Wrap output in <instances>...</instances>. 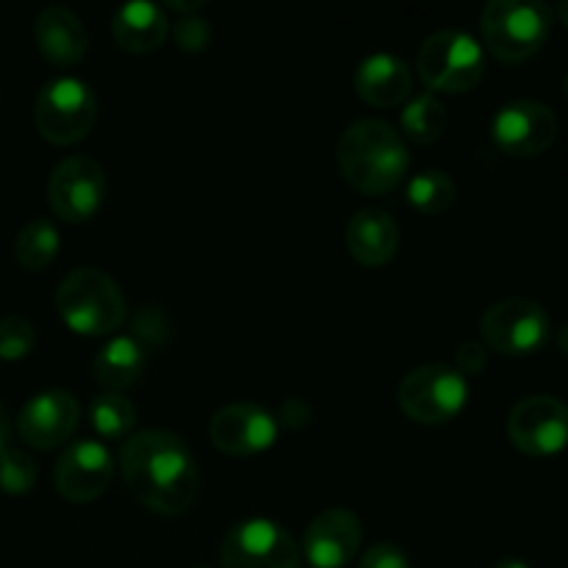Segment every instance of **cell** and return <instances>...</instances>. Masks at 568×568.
<instances>
[{
  "mask_svg": "<svg viewBox=\"0 0 568 568\" xmlns=\"http://www.w3.org/2000/svg\"><path fill=\"white\" fill-rule=\"evenodd\" d=\"M120 475L148 510L178 516L197 499L200 471L194 453L172 430H139L120 449Z\"/></svg>",
  "mask_w": 568,
  "mask_h": 568,
  "instance_id": "1",
  "label": "cell"
},
{
  "mask_svg": "<svg viewBox=\"0 0 568 568\" xmlns=\"http://www.w3.org/2000/svg\"><path fill=\"white\" fill-rule=\"evenodd\" d=\"M338 170L361 194H388L408 178L410 150L405 136L386 120L364 116L349 122L338 139Z\"/></svg>",
  "mask_w": 568,
  "mask_h": 568,
  "instance_id": "2",
  "label": "cell"
},
{
  "mask_svg": "<svg viewBox=\"0 0 568 568\" xmlns=\"http://www.w3.org/2000/svg\"><path fill=\"white\" fill-rule=\"evenodd\" d=\"M61 322L78 336H109L128 320L125 294L98 266H78L55 288Z\"/></svg>",
  "mask_w": 568,
  "mask_h": 568,
  "instance_id": "3",
  "label": "cell"
},
{
  "mask_svg": "<svg viewBox=\"0 0 568 568\" xmlns=\"http://www.w3.org/2000/svg\"><path fill=\"white\" fill-rule=\"evenodd\" d=\"M483 42L505 64H521L547 44L552 11L538 0H491L480 11Z\"/></svg>",
  "mask_w": 568,
  "mask_h": 568,
  "instance_id": "4",
  "label": "cell"
},
{
  "mask_svg": "<svg viewBox=\"0 0 568 568\" xmlns=\"http://www.w3.org/2000/svg\"><path fill=\"white\" fill-rule=\"evenodd\" d=\"M416 72L430 92H469L486 75V53L469 31L442 28L422 42Z\"/></svg>",
  "mask_w": 568,
  "mask_h": 568,
  "instance_id": "5",
  "label": "cell"
},
{
  "mask_svg": "<svg viewBox=\"0 0 568 568\" xmlns=\"http://www.w3.org/2000/svg\"><path fill=\"white\" fill-rule=\"evenodd\" d=\"M98 122V94L83 78L59 75L44 83L33 100V125L50 144H75Z\"/></svg>",
  "mask_w": 568,
  "mask_h": 568,
  "instance_id": "6",
  "label": "cell"
},
{
  "mask_svg": "<svg viewBox=\"0 0 568 568\" xmlns=\"http://www.w3.org/2000/svg\"><path fill=\"white\" fill-rule=\"evenodd\" d=\"M399 408L419 425H447L469 403V381L449 364H422L399 381Z\"/></svg>",
  "mask_w": 568,
  "mask_h": 568,
  "instance_id": "7",
  "label": "cell"
},
{
  "mask_svg": "<svg viewBox=\"0 0 568 568\" xmlns=\"http://www.w3.org/2000/svg\"><path fill=\"white\" fill-rule=\"evenodd\" d=\"M480 336L494 353L525 358L549 342L552 320H549V311L536 300L505 297L483 311Z\"/></svg>",
  "mask_w": 568,
  "mask_h": 568,
  "instance_id": "8",
  "label": "cell"
},
{
  "mask_svg": "<svg viewBox=\"0 0 568 568\" xmlns=\"http://www.w3.org/2000/svg\"><path fill=\"white\" fill-rule=\"evenodd\" d=\"M297 541L272 519H244L225 532L220 547L222 568H300Z\"/></svg>",
  "mask_w": 568,
  "mask_h": 568,
  "instance_id": "9",
  "label": "cell"
},
{
  "mask_svg": "<svg viewBox=\"0 0 568 568\" xmlns=\"http://www.w3.org/2000/svg\"><path fill=\"white\" fill-rule=\"evenodd\" d=\"M109 192V178L100 161L89 155H67L53 166L48 181V203L61 222L81 225L92 220Z\"/></svg>",
  "mask_w": 568,
  "mask_h": 568,
  "instance_id": "10",
  "label": "cell"
},
{
  "mask_svg": "<svg viewBox=\"0 0 568 568\" xmlns=\"http://www.w3.org/2000/svg\"><path fill=\"white\" fill-rule=\"evenodd\" d=\"M508 438L530 458H549L568 447V405L552 394H530L510 408Z\"/></svg>",
  "mask_w": 568,
  "mask_h": 568,
  "instance_id": "11",
  "label": "cell"
},
{
  "mask_svg": "<svg viewBox=\"0 0 568 568\" xmlns=\"http://www.w3.org/2000/svg\"><path fill=\"white\" fill-rule=\"evenodd\" d=\"M558 114L547 103L530 98L510 100L491 120V139L514 159H536L547 153L558 139Z\"/></svg>",
  "mask_w": 568,
  "mask_h": 568,
  "instance_id": "12",
  "label": "cell"
},
{
  "mask_svg": "<svg viewBox=\"0 0 568 568\" xmlns=\"http://www.w3.org/2000/svg\"><path fill=\"white\" fill-rule=\"evenodd\" d=\"M114 477V458L105 444L94 438H78L61 449L55 460V491L70 503H94L103 497Z\"/></svg>",
  "mask_w": 568,
  "mask_h": 568,
  "instance_id": "13",
  "label": "cell"
},
{
  "mask_svg": "<svg viewBox=\"0 0 568 568\" xmlns=\"http://www.w3.org/2000/svg\"><path fill=\"white\" fill-rule=\"evenodd\" d=\"M275 416L255 403H231L211 416L209 438L220 453L233 458H250L261 455L277 442Z\"/></svg>",
  "mask_w": 568,
  "mask_h": 568,
  "instance_id": "14",
  "label": "cell"
},
{
  "mask_svg": "<svg viewBox=\"0 0 568 568\" xmlns=\"http://www.w3.org/2000/svg\"><path fill=\"white\" fill-rule=\"evenodd\" d=\"M81 422V405L75 394L64 388H48L28 399L17 416V433L33 449H55L70 442Z\"/></svg>",
  "mask_w": 568,
  "mask_h": 568,
  "instance_id": "15",
  "label": "cell"
},
{
  "mask_svg": "<svg viewBox=\"0 0 568 568\" xmlns=\"http://www.w3.org/2000/svg\"><path fill=\"white\" fill-rule=\"evenodd\" d=\"M364 525L349 508H327L311 519L303 552L314 568H344L358 555Z\"/></svg>",
  "mask_w": 568,
  "mask_h": 568,
  "instance_id": "16",
  "label": "cell"
},
{
  "mask_svg": "<svg viewBox=\"0 0 568 568\" xmlns=\"http://www.w3.org/2000/svg\"><path fill=\"white\" fill-rule=\"evenodd\" d=\"M33 39L42 59L53 67H72L87 55L89 33L81 17L67 6H44L33 22Z\"/></svg>",
  "mask_w": 568,
  "mask_h": 568,
  "instance_id": "17",
  "label": "cell"
},
{
  "mask_svg": "<svg viewBox=\"0 0 568 568\" xmlns=\"http://www.w3.org/2000/svg\"><path fill=\"white\" fill-rule=\"evenodd\" d=\"M344 244L361 266L375 270V266L388 264L399 250L397 220L377 205H366L349 216Z\"/></svg>",
  "mask_w": 568,
  "mask_h": 568,
  "instance_id": "18",
  "label": "cell"
},
{
  "mask_svg": "<svg viewBox=\"0 0 568 568\" xmlns=\"http://www.w3.org/2000/svg\"><path fill=\"white\" fill-rule=\"evenodd\" d=\"M353 87L364 103L375 105V109H394L410 98L414 72L399 55L372 53L355 67Z\"/></svg>",
  "mask_w": 568,
  "mask_h": 568,
  "instance_id": "19",
  "label": "cell"
},
{
  "mask_svg": "<svg viewBox=\"0 0 568 568\" xmlns=\"http://www.w3.org/2000/svg\"><path fill=\"white\" fill-rule=\"evenodd\" d=\"M170 17L164 6L150 0H133L116 9L111 17V37L128 53H155L170 37Z\"/></svg>",
  "mask_w": 568,
  "mask_h": 568,
  "instance_id": "20",
  "label": "cell"
},
{
  "mask_svg": "<svg viewBox=\"0 0 568 568\" xmlns=\"http://www.w3.org/2000/svg\"><path fill=\"white\" fill-rule=\"evenodd\" d=\"M144 366H148L144 344L133 336H114L105 342V347L94 358V381L105 392L120 394L122 388H131L142 377Z\"/></svg>",
  "mask_w": 568,
  "mask_h": 568,
  "instance_id": "21",
  "label": "cell"
},
{
  "mask_svg": "<svg viewBox=\"0 0 568 568\" xmlns=\"http://www.w3.org/2000/svg\"><path fill=\"white\" fill-rule=\"evenodd\" d=\"M59 227L55 222H50L48 216H37V220H28L20 227L14 239V258L20 261V266L26 270L39 272L44 266H50V261L59 255Z\"/></svg>",
  "mask_w": 568,
  "mask_h": 568,
  "instance_id": "22",
  "label": "cell"
},
{
  "mask_svg": "<svg viewBox=\"0 0 568 568\" xmlns=\"http://www.w3.org/2000/svg\"><path fill=\"white\" fill-rule=\"evenodd\" d=\"M449 125L447 105L433 92L416 94L403 109V133L416 144H433L444 136Z\"/></svg>",
  "mask_w": 568,
  "mask_h": 568,
  "instance_id": "23",
  "label": "cell"
},
{
  "mask_svg": "<svg viewBox=\"0 0 568 568\" xmlns=\"http://www.w3.org/2000/svg\"><path fill=\"white\" fill-rule=\"evenodd\" d=\"M455 197H458V186H455L453 175L444 170H422L408 181V203L419 214H444L453 209Z\"/></svg>",
  "mask_w": 568,
  "mask_h": 568,
  "instance_id": "24",
  "label": "cell"
},
{
  "mask_svg": "<svg viewBox=\"0 0 568 568\" xmlns=\"http://www.w3.org/2000/svg\"><path fill=\"white\" fill-rule=\"evenodd\" d=\"M89 422L103 438H128L136 427V408L116 392H103L89 405Z\"/></svg>",
  "mask_w": 568,
  "mask_h": 568,
  "instance_id": "25",
  "label": "cell"
},
{
  "mask_svg": "<svg viewBox=\"0 0 568 568\" xmlns=\"http://www.w3.org/2000/svg\"><path fill=\"white\" fill-rule=\"evenodd\" d=\"M37 486V460L26 449H0V491L22 497Z\"/></svg>",
  "mask_w": 568,
  "mask_h": 568,
  "instance_id": "26",
  "label": "cell"
},
{
  "mask_svg": "<svg viewBox=\"0 0 568 568\" xmlns=\"http://www.w3.org/2000/svg\"><path fill=\"white\" fill-rule=\"evenodd\" d=\"M37 344V331L31 322L20 314H9L0 320V358L20 361Z\"/></svg>",
  "mask_w": 568,
  "mask_h": 568,
  "instance_id": "27",
  "label": "cell"
},
{
  "mask_svg": "<svg viewBox=\"0 0 568 568\" xmlns=\"http://www.w3.org/2000/svg\"><path fill=\"white\" fill-rule=\"evenodd\" d=\"M170 31H172V39H175V44L183 50V53H200V50L209 48L211 42V26L209 20L200 14L178 17V22L170 28Z\"/></svg>",
  "mask_w": 568,
  "mask_h": 568,
  "instance_id": "28",
  "label": "cell"
},
{
  "mask_svg": "<svg viewBox=\"0 0 568 568\" xmlns=\"http://www.w3.org/2000/svg\"><path fill=\"white\" fill-rule=\"evenodd\" d=\"M166 331H170V322L159 308H142L133 320V338L142 344H161L166 338Z\"/></svg>",
  "mask_w": 568,
  "mask_h": 568,
  "instance_id": "29",
  "label": "cell"
},
{
  "mask_svg": "<svg viewBox=\"0 0 568 568\" xmlns=\"http://www.w3.org/2000/svg\"><path fill=\"white\" fill-rule=\"evenodd\" d=\"M358 568H410V560L397 544H375L366 549Z\"/></svg>",
  "mask_w": 568,
  "mask_h": 568,
  "instance_id": "30",
  "label": "cell"
},
{
  "mask_svg": "<svg viewBox=\"0 0 568 568\" xmlns=\"http://www.w3.org/2000/svg\"><path fill=\"white\" fill-rule=\"evenodd\" d=\"M455 361H458L455 369L464 372V375H480L488 364V349L480 342H464L455 353Z\"/></svg>",
  "mask_w": 568,
  "mask_h": 568,
  "instance_id": "31",
  "label": "cell"
},
{
  "mask_svg": "<svg viewBox=\"0 0 568 568\" xmlns=\"http://www.w3.org/2000/svg\"><path fill=\"white\" fill-rule=\"evenodd\" d=\"M311 422V405L303 403V399H286L281 408V422L277 425L292 427V430H300Z\"/></svg>",
  "mask_w": 568,
  "mask_h": 568,
  "instance_id": "32",
  "label": "cell"
},
{
  "mask_svg": "<svg viewBox=\"0 0 568 568\" xmlns=\"http://www.w3.org/2000/svg\"><path fill=\"white\" fill-rule=\"evenodd\" d=\"M9 436H11V422H9V414H6V408L0 405V449L9 447Z\"/></svg>",
  "mask_w": 568,
  "mask_h": 568,
  "instance_id": "33",
  "label": "cell"
},
{
  "mask_svg": "<svg viewBox=\"0 0 568 568\" xmlns=\"http://www.w3.org/2000/svg\"><path fill=\"white\" fill-rule=\"evenodd\" d=\"M558 347H560V353L568 355V322L560 327V333H558Z\"/></svg>",
  "mask_w": 568,
  "mask_h": 568,
  "instance_id": "34",
  "label": "cell"
},
{
  "mask_svg": "<svg viewBox=\"0 0 568 568\" xmlns=\"http://www.w3.org/2000/svg\"><path fill=\"white\" fill-rule=\"evenodd\" d=\"M494 568H530V566L521 564V560H503V564H497Z\"/></svg>",
  "mask_w": 568,
  "mask_h": 568,
  "instance_id": "35",
  "label": "cell"
},
{
  "mask_svg": "<svg viewBox=\"0 0 568 568\" xmlns=\"http://www.w3.org/2000/svg\"><path fill=\"white\" fill-rule=\"evenodd\" d=\"M558 17H560V22H564V26L568 28V0H566V3L558 6Z\"/></svg>",
  "mask_w": 568,
  "mask_h": 568,
  "instance_id": "36",
  "label": "cell"
},
{
  "mask_svg": "<svg viewBox=\"0 0 568 568\" xmlns=\"http://www.w3.org/2000/svg\"><path fill=\"white\" fill-rule=\"evenodd\" d=\"M564 92H566V98H568V72H566V78H564Z\"/></svg>",
  "mask_w": 568,
  "mask_h": 568,
  "instance_id": "37",
  "label": "cell"
}]
</instances>
